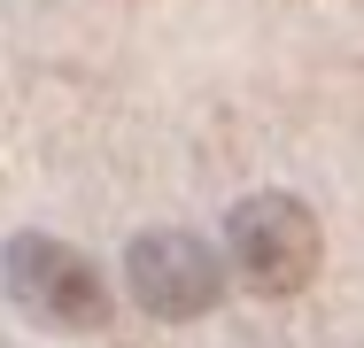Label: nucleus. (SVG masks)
Instances as JSON below:
<instances>
[{
  "label": "nucleus",
  "mask_w": 364,
  "mask_h": 348,
  "mask_svg": "<svg viewBox=\"0 0 364 348\" xmlns=\"http://www.w3.org/2000/svg\"><path fill=\"white\" fill-rule=\"evenodd\" d=\"M124 286L147 317L163 325H186V317H210L225 302V256L202 232H178V224H155L124 248Z\"/></svg>",
  "instance_id": "nucleus-3"
},
{
  "label": "nucleus",
  "mask_w": 364,
  "mask_h": 348,
  "mask_svg": "<svg viewBox=\"0 0 364 348\" xmlns=\"http://www.w3.org/2000/svg\"><path fill=\"white\" fill-rule=\"evenodd\" d=\"M0 278H8L16 310L55 325V333H101L117 317V294H109L101 263L70 240H55V232H16L0 248Z\"/></svg>",
  "instance_id": "nucleus-2"
},
{
  "label": "nucleus",
  "mask_w": 364,
  "mask_h": 348,
  "mask_svg": "<svg viewBox=\"0 0 364 348\" xmlns=\"http://www.w3.org/2000/svg\"><path fill=\"white\" fill-rule=\"evenodd\" d=\"M326 271V224L302 194H248L225 217V278H240L248 294L287 302Z\"/></svg>",
  "instance_id": "nucleus-1"
}]
</instances>
